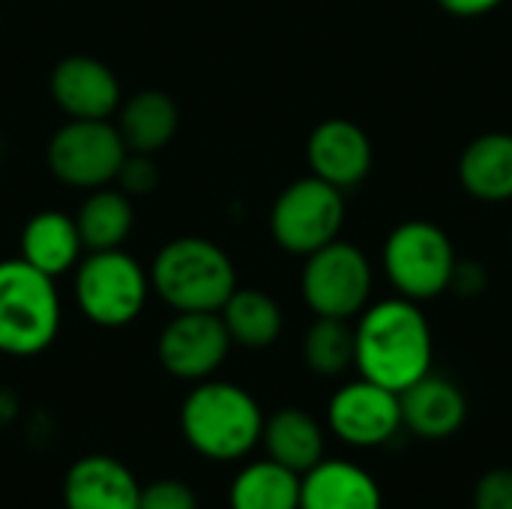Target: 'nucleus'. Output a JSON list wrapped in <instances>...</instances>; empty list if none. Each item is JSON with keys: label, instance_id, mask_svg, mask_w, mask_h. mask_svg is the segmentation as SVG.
I'll return each instance as SVG.
<instances>
[{"label": "nucleus", "instance_id": "nucleus-17", "mask_svg": "<svg viewBox=\"0 0 512 509\" xmlns=\"http://www.w3.org/2000/svg\"><path fill=\"white\" fill-rule=\"evenodd\" d=\"M84 243L75 225V216L63 210H42L27 219L18 240V258L30 267L42 270L45 276L57 279L69 273L81 261Z\"/></svg>", "mask_w": 512, "mask_h": 509}, {"label": "nucleus", "instance_id": "nucleus-20", "mask_svg": "<svg viewBox=\"0 0 512 509\" xmlns=\"http://www.w3.org/2000/svg\"><path fill=\"white\" fill-rule=\"evenodd\" d=\"M261 444L267 459L285 465L294 474H306L324 459V429L303 408H282L264 417Z\"/></svg>", "mask_w": 512, "mask_h": 509}, {"label": "nucleus", "instance_id": "nucleus-22", "mask_svg": "<svg viewBox=\"0 0 512 509\" xmlns=\"http://www.w3.org/2000/svg\"><path fill=\"white\" fill-rule=\"evenodd\" d=\"M219 318L231 342L252 351L270 348L282 336V324H285L279 303L258 288H237L219 309Z\"/></svg>", "mask_w": 512, "mask_h": 509}, {"label": "nucleus", "instance_id": "nucleus-3", "mask_svg": "<svg viewBox=\"0 0 512 509\" xmlns=\"http://www.w3.org/2000/svg\"><path fill=\"white\" fill-rule=\"evenodd\" d=\"M150 291L174 312H219L237 291V270L207 237H177L150 264Z\"/></svg>", "mask_w": 512, "mask_h": 509}, {"label": "nucleus", "instance_id": "nucleus-12", "mask_svg": "<svg viewBox=\"0 0 512 509\" xmlns=\"http://www.w3.org/2000/svg\"><path fill=\"white\" fill-rule=\"evenodd\" d=\"M48 90L69 120H111L123 99L117 75L87 54L63 57L48 75Z\"/></svg>", "mask_w": 512, "mask_h": 509}, {"label": "nucleus", "instance_id": "nucleus-25", "mask_svg": "<svg viewBox=\"0 0 512 509\" xmlns=\"http://www.w3.org/2000/svg\"><path fill=\"white\" fill-rule=\"evenodd\" d=\"M138 509H198V495L189 483L165 477L141 486Z\"/></svg>", "mask_w": 512, "mask_h": 509}, {"label": "nucleus", "instance_id": "nucleus-28", "mask_svg": "<svg viewBox=\"0 0 512 509\" xmlns=\"http://www.w3.org/2000/svg\"><path fill=\"white\" fill-rule=\"evenodd\" d=\"M486 282H489V273L480 261H456L450 291H456L462 297H477V294H483Z\"/></svg>", "mask_w": 512, "mask_h": 509}, {"label": "nucleus", "instance_id": "nucleus-26", "mask_svg": "<svg viewBox=\"0 0 512 509\" xmlns=\"http://www.w3.org/2000/svg\"><path fill=\"white\" fill-rule=\"evenodd\" d=\"M114 183L129 198H141V195H150L159 186V168H156L153 156H147V153H126Z\"/></svg>", "mask_w": 512, "mask_h": 509}, {"label": "nucleus", "instance_id": "nucleus-29", "mask_svg": "<svg viewBox=\"0 0 512 509\" xmlns=\"http://www.w3.org/2000/svg\"><path fill=\"white\" fill-rule=\"evenodd\" d=\"M504 0H438L441 9H447L450 15H459V18H477V15H486L492 9H498Z\"/></svg>", "mask_w": 512, "mask_h": 509}, {"label": "nucleus", "instance_id": "nucleus-11", "mask_svg": "<svg viewBox=\"0 0 512 509\" xmlns=\"http://www.w3.org/2000/svg\"><path fill=\"white\" fill-rule=\"evenodd\" d=\"M327 426L348 447H381L402 432L399 393L366 378L351 381L333 393L327 405Z\"/></svg>", "mask_w": 512, "mask_h": 509}, {"label": "nucleus", "instance_id": "nucleus-1", "mask_svg": "<svg viewBox=\"0 0 512 509\" xmlns=\"http://www.w3.org/2000/svg\"><path fill=\"white\" fill-rule=\"evenodd\" d=\"M432 357V327L414 300L393 297L360 312L354 327V366L360 378L402 393L432 372Z\"/></svg>", "mask_w": 512, "mask_h": 509}, {"label": "nucleus", "instance_id": "nucleus-19", "mask_svg": "<svg viewBox=\"0 0 512 509\" xmlns=\"http://www.w3.org/2000/svg\"><path fill=\"white\" fill-rule=\"evenodd\" d=\"M117 132L129 153H159L180 126L177 102L162 90H138L117 108Z\"/></svg>", "mask_w": 512, "mask_h": 509}, {"label": "nucleus", "instance_id": "nucleus-8", "mask_svg": "<svg viewBox=\"0 0 512 509\" xmlns=\"http://www.w3.org/2000/svg\"><path fill=\"white\" fill-rule=\"evenodd\" d=\"M300 291L306 306L318 318H357L372 297V264L345 240H333L306 255L300 273Z\"/></svg>", "mask_w": 512, "mask_h": 509}, {"label": "nucleus", "instance_id": "nucleus-14", "mask_svg": "<svg viewBox=\"0 0 512 509\" xmlns=\"http://www.w3.org/2000/svg\"><path fill=\"white\" fill-rule=\"evenodd\" d=\"M60 498L63 509H138L141 483L120 459L90 453L69 465Z\"/></svg>", "mask_w": 512, "mask_h": 509}, {"label": "nucleus", "instance_id": "nucleus-13", "mask_svg": "<svg viewBox=\"0 0 512 509\" xmlns=\"http://www.w3.org/2000/svg\"><path fill=\"white\" fill-rule=\"evenodd\" d=\"M306 159L315 177L345 192L369 177L372 141L354 120L330 117L312 129L306 144Z\"/></svg>", "mask_w": 512, "mask_h": 509}, {"label": "nucleus", "instance_id": "nucleus-7", "mask_svg": "<svg viewBox=\"0 0 512 509\" xmlns=\"http://www.w3.org/2000/svg\"><path fill=\"white\" fill-rule=\"evenodd\" d=\"M342 225H345L342 189L324 183L315 174L285 186L270 210V234L279 243V249L303 258L339 240Z\"/></svg>", "mask_w": 512, "mask_h": 509}, {"label": "nucleus", "instance_id": "nucleus-5", "mask_svg": "<svg viewBox=\"0 0 512 509\" xmlns=\"http://www.w3.org/2000/svg\"><path fill=\"white\" fill-rule=\"evenodd\" d=\"M150 297V273L123 249L87 252L75 264V303L81 315L105 330L132 324Z\"/></svg>", "mask_w": 512, "mask_h": 509}, {"label": "nucleus", "instance_id": "nucleus-18", "mask_svg": "<svg viewBox=\"0 0 512 509\" xmlns=\"http://www.w3.org/2000/svg\"><path fill=\"white\" fill-rule=\"evenodd\" d=\"M462 189L486 204L512 201V135L486 132L474 138L459 159Z\"/></svg>", "mask_w": 512, "mask_h": 509}, {"label": "nucleus", "instance_id": "nucleus-2", "mask_svg": "<svg viewBox=\"0 0 512 509\" xmlns=\"http://www.w3.org/2000/svg\"><path fill=\"white\" fill-rule=\"evenodd\" d=\"M180 432L192 453L210 462H240L264 432L258 399L231 381H198L180 405Z\"/></svg>", "mask_w": 512, "mask_h": 509}, {"label": "nucleus", "instance_id": "nucleus-24", "mask_svg": "<svg viewBox=\"0 0 512 509\" xmlns=\"http://www.w3.org/2000/svg\"><path fill=\"white\" fill-rule=\"evenodd\" d=\"M303 360L321 378H336L354 366V327L345 318H318L303 336Z\"/></svg>", "mask_w": 512, "mask_h": 509}, {"label": "nucleus", "instance_id": "nucleus-27", "mask_svg": "<svg viewBox=\"0 0 512 509\" xmlns=\"http://www.w3.org/2000/svg\"><path fill=\"white\" fill-rule=\"evenodd\" d=\"M474 509H512V468H492L477 480Z\"/></svg>", "mask_w": 512, "mask_h": 509}, {"label": "nucleus", "instance_id": "nucleus-16", "mask_svg": "<svg viewBox=\"0 0 512 509\" xmlns=\"http://www.w3.org/2000/svg\"><path fill=\"white\" fill-rule=\"evenodd\" d=\"M300 509H384V492L363 465L321 459L300 474Z\"/></svg>", "mask_w": 512, "mask_h": 509}, {"label": "nucleus", "instance_id": "nucleus-6", "mask_svg": "<svg viewBox=\"0 0 512 509\" xmlns=\"http://www.w3.org/2000/svg\"><path fill=\"white\" fill-rule=\"evenodd\" d=\"M456 249L444 228L429 219L396 225L384 243V273L399 297L426 303L450 291Z\"/></svg>", "mask_w": 512, "mask_h": 509}, {"label": "nucleus", "instance_id": "nucleus-15", "mask_svg": "<svg viewBox=\"0 0 512 509\" xmlns=\"http://www.w3.org/2000/svg\"><path fill=\"white\" fill-rule=\"evenodd\" d=\"M402 429L423 441H447L468 420V399L462 387L444 375H423L399 393Z\"/></svg>", "mask_w": 512, "mask_h": 509}, {"label": "nucleus", "instance_id": "nucleus-10", "mask_svg": "<svg viewBox=\"0 0 512 509\" xmlns=\"http://www.w3.org/2000/svg\"><path fill=\"white\" fill-rule=\"evenodd\" d=\"M231 345L219 312H177L156 339V360L171 378L198 384L222 369Z\"/></svg>", "mask_w": 512, "mask_h": 509}, {"label": "nucleus", "instance_id": "nucleus-21", "mask_svg": "<svg viewBox=\"0 0 512 509\" xmlns=\"http://www.w3.org/2000/svg\"><path fill=\"white\" fill-rule=\"evenodd\" d=\"M75 225H78L84 252L123 249V243L135 225L132 198L111 186L90 189V195L81 201V207L75 213Z\"/></svg>", "mask_w": 512, "mask_h": 509}, {"label": "nucleus", "instance_id": "nucleus-23", "mask_svg": "<svg viewBox=\"0 0 512 509\" xmlns=\"http://www.w3.org/2000/svg\"><path fill=\"white\" fill-rule=\"evenodd\" d=\"M231 509H300V474L273 459L249 462L228 489Z\"/></svg>", "mask_w": 512, "mask_h": 509}, {"label": "nucleus", "instance_id": "nucleus-9", "mask_svg": "<svg viewBox=\"0 0 512 509\" xmlns=\"http://www.w3.org/2000/svg\"><path fill=\"white\" fill-rule=\"evenodd\" d=\"M126 144L111 120H69L45 150L48 171L72 189H99L117 180Z\"/></svg>", "mask_w": 512, "mask_h": 509}, {"label": "nucleus", "instance_id": "nucleus-4", "mask_svg": "<svg viewBox=\"0 0 512 509\" xmlns=\"http://www.w3.org/2000/svg\"><path fill=\"white\" fill-rule=\"evenodd\" d=\"M60 294L51 276L24 258L0 261V354L36 357L60 333Z\"/></svg>", "mask_w": 512, "mask_h": 509}]
</instances>
